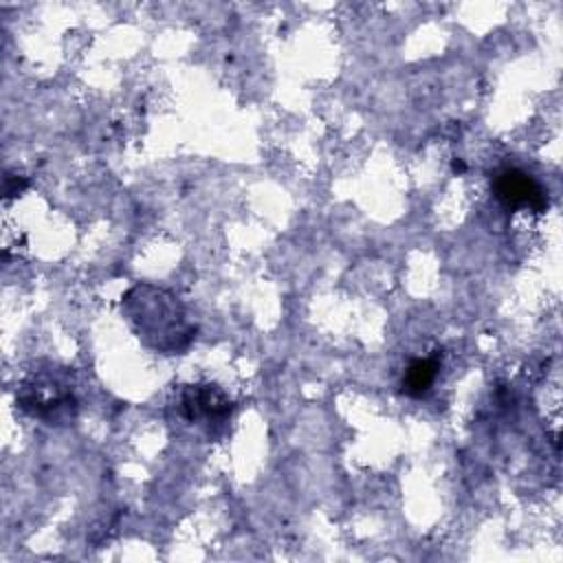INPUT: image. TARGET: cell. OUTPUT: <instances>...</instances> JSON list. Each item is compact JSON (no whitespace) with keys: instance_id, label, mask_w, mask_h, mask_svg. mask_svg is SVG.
I'll return each instance as SVG.
<instances>
[{"instance_id":"obj_1","label":"cell","mask_w":563,"mask_h":563,"mask_svg":"<svg viewBox=\"0 0 563 563\" xmlns=\"http://www.w3.org/2000/svg\"><path fill=\"white\" fill-rule=\"evenodd\" d=\"M121 312L139 341L158 354H183L196 339L183 301L167 288L136 284L121 297Z\"/></svg>"},{"instance_id":"obj_2","label":"cell","mask_w":563,"mask_h":563,"mask_svg":"<svg viewBox=\"0 0 563 563\" xmlns=\"http://www.w3.org/2000/svg\"><path fill=\"white\" fill-rule=\"evenodd\" d=\"M15 405L44 424H66L77 416L73 372L55 363H37L20 380Z\"/></svg>"},{"instance_id":"obj_3","label":"cell","mask_w":563,"mask_h":563,"mask_svg":"<svg viewBox=\"0 0 563 563\" xmlns=\"http://www.w3.org/2000/svg\"><path fill=\"white\" fill-rule=\"evenodd\" d=\"M233 409L235 405L222 387L213 383H189L174 391L167 418L180 431L216 442L227 435Z\"/></svg>"},{"instance_id":"obj_4","label":"cell","mask_w":563,"mask_h":563,"mask_svg":"<svg viewBox=\"0 0 563 563\" xmlns=\"http://www.w3.org/2000/svg\"><path fill=\"white\" fill-rule=\"evenodd\" d=\"M490 189L495 198L501 202V207H506L508 211L530 209L534 213H541L548 207L545 189L519 167H504L495 172Z\"/></svg>"},{"instance_id":"obj_5","label":"cell","mask_w":563,"mask_h":563,"mask_svg":"<svg viewBox=\"0 0 563 563\" xmlns=\"http://www.w3.org/2000/svg\"><path fill=\"white\" fill-rule=\"evenodd\" d=\"M438 369H440V361L435 356L411 361L402 374V383H400L402 394H407L411 398L424 396L431 389V385L435 383Z\"/></svg>"},{"instance_id":"obj_6","label":"cell","mask_w":563,"mask_h":563,"mask_svg":"<svg viewBox=\"0 0 563 563\" xmlns=\"http://www.w3.org/2000/svg\"><path fill=\"white\" fill-rule=\"evenodd\" d=\"M26 187V178L24 176H15V174H7L4 176V196H18L22 189Z\"/></svg>"},{"instance_id":"obj_7","label":"cell","mask_w":563,"mask_h":563,"mask_svg":"<svg viewBox=\"0 0 563 563\" xmlns=\"http://www.w3.org/2000/svg\"><path fill=\"white\" fill-rule=\"evenodd\" d=\"M451 167H453V172H457V174H460V172H464V169H466V165H464V163H462V161H453V165H451Z\"/></svg>"}]
</instances>
